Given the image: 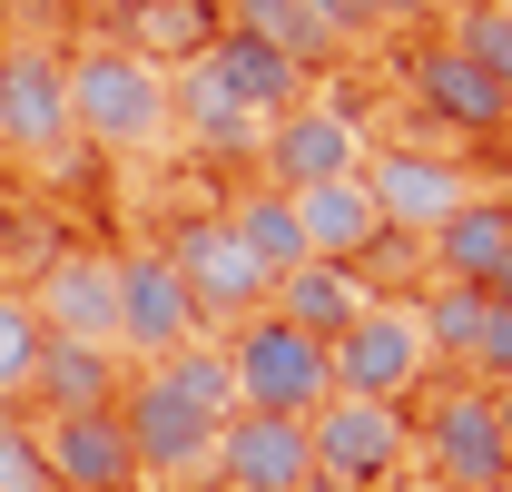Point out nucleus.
I'll use <instances>...</instances> for the list:
<instances>
[{
  "instance_id": "nucleus-11",
  "label": "nucleus",
  "mask_w": 512,
  "mask_h": 492,
  "mask_svg": "<svg viewBox=\"0 0 512 492\" xmlns=\"http://www.w3.org/2000/svg\"><path fill=\"white\" fill-rule=\"evenodd\" d=\"M365 168V128L345 119V109H325V99H306V109H286V119L256 128V178L266 187H325V178H355Z\"/></svg>"
},
{
  "instance_id": "nucleus-14",
  "label": "nucleus",
  "mask_w": 512,
  "mask_h": 492,
  "mask_svg": "<svg viewBox=\"0 0 512 492\" xmlns=\"http://www.w3.org/2000/svg\"><path fill=\"white\" fill-rule=\"evenodd\" d=\"M424 276H453V286L512 306V197H463L424 237Z\"/></svg>"
},
{
  "instance_id": "nucleus-12",
  "label": "nucleus",
  "mask_w": 512,
  "mask_h": 492,
  "mask_svg": "<svg viewBox=\"0 0 512 492\" xmlns=\"http://www.w3.org/2000/svg\"><path fill=\"white\" fill-rule=\"evenodd\" d=\"M404 89H414V109L434 119V138H493V128H512V99L463 60L453 40H414V50H404Z\"/></svg>"
},
{
  "instance_id": "nucleus-9",
  "label": "nucleus",
  "mask_w": 512,
  "mask_h": 492,
  "mask_svg": "<svg viewBox=\"0 0 512 492\" xmlns=\"http://www.w3.org/2000/svg\"><path fill=\"white\" fill-rule=\"evenodd\" d=\"M355 178H365V197H375L384 237H414V246H424L453 207L473 197V178L453 168L444 148H365V168H355Z\"/></svg>"
},
{
  "instance_id": "nucleus-34",
  "label": "nucleus",
  "mask_w": 512,
  "mask_h": 492,
  "mask_svg": "<svg viewBox=\"0 0 512 492\" xmlns=\"http://www.w3.org/2000/svg\"><path fill=\"white\" fill-rule=\"evenodd\" d=\"M89 10H109V20H128V10H138V0H89Z\"/></svg>"
},
{
  "instance_id": "nucleus-24",
  "label": "nucleus",
  "mask_w": 512,
  "mask_h": 492,
  "mask_svg": "<svg viewBox=\"0 0 512 492\" xmlns=\"http://www.w3.org/2000/svg\"><path fill=\"white\" fill-rule=\"evenodd\" d=\"M168 128H188L197 148H256V119L217 89V69H207V60L168 69Z\"/></svg>"
},
{
  "instance_id": "nucleus-5",
  "label": "nucleus",
  "mask_w": 512,
  "mask_h": 492,
  "mask_svg": "<svg viewBox=\"0 0 512 492\" xmlns=\"http://www.w3.org/2000/svg\"><path fill=\"white\" fill-rule=\"evenodd\" d=\"M306 453H316L325 483L384 492L404 463H414V433H404V404H365V394H325L306 414Z\"/></svg>"
},
{
  "instance_id": "nucleus-6",
  "label": "nucleus",
  "mask_w": 512,
  "mask_h": 492,
  "mask_svg": "<svg viewBox=\"0 0 512 492\" xmlns=\"http://www.w3.org/2000/svg\"><path fill=\"white\" fill-rule=\"evenodd\" d=\"M0 148L30 158V168H60L79 148V128H69V60L40 50V40L0 50Z\"/></svg>"
},
{
  "instance_id": "nucleus-36",
  "label": "nucleus",
  "mask_w": 512,
  "mask_h": 492,
  "mask_svg": "<svg viewBox=\"0 0 512 492\" xmlns=\"http://www.w3.org/2000/svg\"><path fill=\"white\" fill-rule=\"evenodd\" d=\"M493 492H512V483H493Z\"/></svg>"
},
{
  "instance_id": "nucleus-21",
  "label": "nucleus",
  "mask_w": 512,
  "mask_h": 492,
  "mask_svg": "<svg viewBox=\"0 0 512 492\" xmlns=\"http://www.w3.org/2000/svg\"><path fill=\"white\" fill-rule=\"evenodd\" d=\"M217 0H138L119 20V50H138L148 69H188V60H207L217 50Z\"/></svg>"
},
{
  "instance_id": "nucleus-35",
  "label": "nucleus",
  "mask_w": 512,
  "mask_h": 492,
  "mask_svg": "<svg viewBox=\"0 0 512 492\" xmlns=\"http://www.w3.org/2000/svg\"><path fill=\"white\" fill-rule=\"evenodd\" d=\"M306 492H355V483H325V473H316V483H306Z\"/></svg>"
},
{
  "instance_id": "nucleus-32",
  "label": "nucleus",
  "mask_w": 512,
  "mask_h": 492,
  "mask_svg": "<svg viewBox=\"0 0 512 492\" xmlns=\"http://www.w3.org/2000/svg\"><path fill=\"white\" fill-rule=\"evenodd\" d=\"M434 0H365V20H424Z\"/></svg>"
},
{
  "instance_id": "nucleus-25",
  "label": "nucleus",
  "mask_w": 512,
  "mask_h": 492,
  "mask_svg": "<svg viewBox=\"0 0 512 492\" xmlns=\"http://www.w3.org/2000/svg\"><path fill=\"white\" fill-rule=\"evenodd\" d=\"M404 306H414V325H424V355H434V365H463L493 296H473V286H453V276H424V296H404Z\"/></svg>"
},
{
  "instance_id": "nucleus-22",
  "label": "nucleus",
  "mask_w": 512,
  "mask_h": 492,
  "mask_svg": "<svg viewBox=\"0 0 512 492\" xmlns=\"http://www.w3.org/2000/svg\"><path fill=\"white\" fill-rule=\"evenodd\" d=\"M217 20L227 30H247V40H266V50H286L296 69H325V60H345V40L325 30L306 0H217Z\"/></svg>"
},
{
  "instance_id": "nucleus-29",
  "label": "nucleus",
  "mask_w": 512,
  "mask_h": 492,
  "mask_svg": "<svg viewBox=\"0 0 512 492\" xmlns=\"http://www.w3.org/2000/svg\"><path fill=\"white\" fill-rule=\"evenodd\" d=\"M0 492H60L50 453H40V424H20V414H0Z\"/></svg>"
},
{
  "instance_id": "nucleus-27",
  "label": "nucleus",
  "mask_w": 512,
  "mask_h": 492,
  "mask_svg": "<svg viewBox=\"0 0 512 492\" xmlns=\"http://www.w3.org/2000/svg\"><path fill=\"white\" fill-rule=\"evenodd\" d=\"M40 345H50L40 306H30L20 286H0V404H20V394H30V365H40Z\"/></svg>"
},
{
  "instance_id": "nucleus-7",
  "label": "nucleus",
  "mask_w": 512,
  "mask_h": 492,
  "mask_svg": "<svg viewBox=\"0 0 512 492\" xmlns=\"http://www.w3.org/2000/svg\"><path fill=\"white\" fill-rule=\"evenodd\" d=\"M158 256L178 266V286H188L197 325H247V315H266V296H276V286H266V266L237 246V227H227V217H188Z\"/></svg>"
},
{
  "instance_id": "nucleus-26",
  "label": "nucleus",
  "mask_w": 512,
  "mask_h": 492,
  "mask_svg": "<svg viewBox=\"0 0 512 492\" xmlns=\"http://www.w3.org/2000/svg\"><path fill=\"white\" fill-rule=\"evenodd\" d=\"M148 374H158L178 404H197L207 424H227V414H237V374H227V345H217V335H197V345H178V355H158Z\"/></svg>"
},
{
  "instance_id": "nucleus-10",
  "label": "nucleus",
  "mask_w": 512,
  "mask_h": 492,
  "mask_svg": "<svg viewBox=\"0 0 512 492\" xmlns=\"http://www.w3.org/2000/svg\"><path fill=\"white\" fill-rule=\"evenodd\" d=\"M197 335H207V325H197L178 266H168L158 246L119 256V315H109V345H119L128 365H158V355H178V345H197Z\"/></svg>"
},
{
  "instance_id": "nucleus-33",
  "label": "nucleus",
  "mask_w": 512,
  "mask_h": 492,
  "mask_svg": "<svg viewBox=\"0 0 512 492\" xmlns=\"http://www.w3.org/2000/svg\"><path fill=\"white\" fill-rule=\"evenodd\" d=\"M493 414H503V443H512V384H503V394H493Z\"/></svg>"
},
{
  "instance_id": "nucleus-3",
  "label": "nucleus",
  "mask_w": 512,
  "mask_h": 492,
  "mask_svg": "<svg viewBox=\"0 0 512 492\" xmlns=\"http://www.w3.org/2000/svg\"><path fill=\"white\" fill-rule=\"evenodd\" d=\"M414 453H424V473L444 492H493V483H512V443H503V414H493V394L483 384H463L453 374L444 394L414 414Z\"/></svg>"
},
{
  "instance_id": "nucleus-16",
  "label": "nucleus",
  "mask_w": 512,
  "mask_h": 492,
  "mask_svg": "<svg viewBox=\"0 0 512 492\" xmlns=\"http://www.w3.org/2000/svg\"><path fill=\"white\" fill-rule=\"evenodd\" d=\"M40 453H50V483L60 492H138V453L119 433V404L109 414H60L40 433Z\"/></svg>"
},
{
  "instance_id": "nucleus-19",
  "label": "nucleus",
  "mask_w": 512,
  "mask_h": 492,
  "mask_svg": "<svg viewBox=\"0 0 512 492\" xmlns=\"http://www.w3.org/2000/svg\"><path fill=\"white\" fill-rule=\"evenodd\" d=\"M296 227H306V256L316 266H365L384 246V217L365 178H325V187H296Z\"/></svg>"
},
{
  "instance_id": "nucleus-4",
  "label": "nucleus",
  "mask_w": 512,
  "mask_h": 492,
  "mask_svg": "<svg viewBox=\"0 0 512 492\" xmlns=\"http://www.w3.org/2000/svg\"><path fill=\"white\" fill-rule=\"evenodd\" d=\"M325 374H335V394H365V404H404L424 374H434V355H424V325H414V306L404 296H375V306L355 315L335 345H325Z\"/></svg>"
},
{
  "instance_id": "nucleus-1",
  "label": "nucleus",
  "mask_w": 512,
  "mask_h": 492,
  "mask_svg": "<svg viewBox=\"0 0 512 492\" xmlns=\"http://www.w3.org/2000/svg\"><path fill=\"white\" fill-rule=\"evenodd\" d=\"M60 60H69V128L99 158H148L168 138V69H148L119 40H89V50H60Z\"/></svg>"
},
{
  "instance_id": "nucleus-28",
  "label": "nucleus",
  "mask_w": 512,
  "mask_h": 492,
  "mask_svg": "<svg viewBox=\"0 0 512 492\" xmlns=\"http://www.w3.org/2000/svg\"><path fill=\"white\" fill-rule=\"evenodd\" d=\"M453 50H463V60L512 99V0H473V10L453 20Z\"/></svg>"
},
{
  "instance_id": "nucleus-30",
  "label": "nucleus",
  "mask_w": 512,
  "mask_h": 492,
  "mask_svg": "<svg viewBox=\"0 0 512 492\" xmlns=\"http://www.w3.org/2000/svg\"><path fill=\"white\" fill-rule=\"evenodd\" d=\"M463 384H483V394H503L512 384V306H483V335H473V355H463Z\"/></svg>"
},
{
  "instance_id": "nucleus-2",
  "label": "nucleus",
  "mask_w": 512,
  "mask_h": 492,
  "mask_svg": "<svg viewBox=\"0 0 512 492\" xmlns=\"http://www.w3.org/2000/svg\"><path fill=\"white\" fill-rule=\"evenodd\" d=\"M227 374H237V414H296V424H306L325 394H335L325 345L296 335V325H276V315L227 325Z\"/></svg>"
},
{
  "instance_id": "nucleus-18",
  "label": "nucleus",
  "mask_w": 512,
  "mask_h": 492,
  "mask_svg": "<svg viewBox=\"0 0 512 492\" xmlns=\"http://www.w3.org/2000/svg\"><path fill=\"white\" fill-rule=\"evenodd\" d=\"M30 306L50 335H79V345H109V315H119V256H50Z\"/></svg>"
},
{
  "instance_id": "nucleus-31",
  "label": "nucleus",
  "mask_w": 512,
  "mask_h": 492,
  "mask_svg": "<svg viewBox=\"0 0 512 492\" xmlns=\"http://www.w3.org/2000/svg\"><path fill=\"white\" fill-rule=\"evenodd\" d=\"M306 10H316V20L335 30V40H345V50H355V40L375 30V20H365V0H306Z\"/></svg>"
},
{
  "instance_id": "nucleus-23",
  "label": "nucleus",
  "mask_w": 512,
  "mask_h": 492,
  "mask_svg": "<svg viewBox=\"0 0 512 492\" xmlns=\"http://www.w3.org/2000/svg\"><path fill=\"white\" fill-rule=\"evenodd\" d=\"M227 227H237V246L266 266V286H276V276H296V266H316V256H306V227H296V197H286V187H266V178L227 207Z\"/></svg>"
},
{
  "instance_id": "nucleus-13",
  "label": "nucleus",
  "mask_w": 512,
  "mask_h": 492,
  "mask_svg": "<svg viewBox=\"0 0 512 492\" xmlns=\"http://www.w3.org/2000/svg\"><path fill=\"white\" fill-rule=\"evenodd\" d=\"M207 473H217V492H306L316 483V453H306L296 414H227Z\"/></svg>"
},
{
  "instance_id": "nucleus-17",
  "label": "nucleus",
  "mask_w": 512,
  "mask_h": 492,
  "mask_svg": "<svg viewBox=\"0 0 512 492\" xmlns=\"http://www.w3.org/2000/svg\"><path fill=\"white\" fill-rule=\"evenodd\" d=\"M128 384V355L119 345H79V335H50L40 365H30V404L60 424V414H109Z\"/></svg>"
},
{
  "instance_id": "nucleus-20",
  "label": "nucleus",
  "mask_w": 512,
  "mask_h": 492,
  "mask_svg": "<svg viewBox=\"0 0 512 492\" xmlns=\"http://www.w3.org/2000/svg\"><path fill=\"white\" fill-rule=\"evenodd\" d=\"M365 306H375V286H365L355 266H296V276H276V296H266L276 325H296V335H316V345H335Z\"/></svg>"
},
{
  "instance_id": "nucleus-15",
  "label": "nucleus",
  "mask_w": 512,
  "mask_h": 492,
  "mask_svg": "<svg viewBox=\"0 0 512 492\" xmlns=\"http://www.w3.org/2000/svg\"><path fill=\"white\" fill-rule=\"evenodd\" d=\"M207 69H217V89L247 109L256 128L286 119V109H306L316 99V69H296L286 50H266V40H247V30H217V50H207Z\"/></svg>"
},
{
  "instance_id": "nucleus-8",
  "label": "nucleus",
  "mask_w": 512,
  "mask_h": 492,
  "mask_svg": "<svg viewBox=\"0 0 512 492\" xmlns=\"http://www.w3.org/2000/svg\"><path fill=\"white\" fill-rule=\"evenodd\" d=\"M119 433H128V453H138V483H197L207 453H217V424L197 404H178L148 365L119 384Z\"/></svg>"
}]
</instances>
